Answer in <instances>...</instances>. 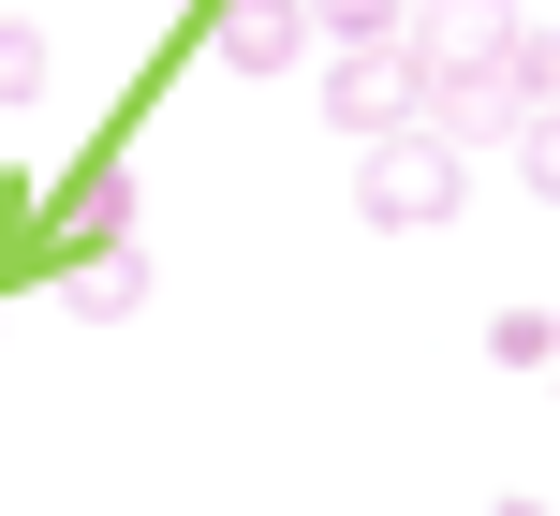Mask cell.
<instances>
[{"label": "cell", "instance_id": "8992f818", "mask_svg": "<svg viewBox=\"0 0 560 516\" xmlns=\"http://www.w3.org/2000/svg\"><path fill=\"white\" fill-rule=\"evenodd\" d=\"M45 89H59V59H45V30H15V15H0V104H45Z\"/></svg>", "mask_w": 560, "mask_h": 516}, {"label": "cell", "instance_id": "3957f363", "mask_svg": "<svg viewBox=\"0 0 560 516\" xmlns=\"http://www.w3.org/2000/svg\"><path fill=\"white\" fill-rule=\"evenodd\" d=\"M325 118H339L354 148L428 133V74H413V45H325Z\"/></svg>", "mask_w": 560, "mask_h": 516}, {"label": "cell", "instance_id": "30bf717a", "mask_svg": "<svg viewBox=\"0 0 560 516\" xmlns=\"http://www.w3.org/2000/svg\"><path fill=\"white\" fill-rule=\"evenodd\" d=\"M516 192L560 207V118H532V133H516Z\"/></svg>", "mask_w": 560, "mask_h": 516}, {"label": "cell", "instance_id": "8fae6325", "mask_svg": "<svg viewBox=\"0 0 560 516\" xmlns=\"http://www.w3.org/2000/svg\"><path fill=\"white\" fill-rule=\"evenodd\" d=\"M487 516H546V502H487Z\"/></svg>", "mask_w": 560, "mask_h": 516}, {"label": "cell", "instance_id": "ba28073f", "mask_svg": "<svg viewBox=\"0 0 560 516\" xmlns=\"http://www.w3.org/2000/svg\"><path fill=\"white\" fill-rule=\"evenodd\" d=\"M532 118H560V30L516 45V133H532Z\"/></svg>", "mask_w": 560, "mask_h": 516}, {"label": "cell", "instance_id": "6da1fadb", "mask_svg": "<svg viewBox=\"0 0 560 516\" xmlns=\"http://www.w3.org/2000/svg\"><path fill=\"white\" fill-rule=\"evenodd\" d=\"M516 45H532L516 0H413L428 118H443V133H516Z\"/></svg>", "mask_w": 560, "mask_h": 516}, {"label": "cell", "instance_id": "7c38bea8", "mask_svg": "<svg viewBox=\"0 0 560 516\" xmlns=\"http://www.w3.org/2000/svg\"><path fill=\"white\" fill-rule=\"evenodd\" d=\"M192 15H236V0H192Z\"/></svg>", "mask_w": 560, "mask_h": 516}, {"label": "cell", "instance_id": "277c9868", "mask_svg": "<svg viewBox=\"0 0 560 516\" xmlns=\"http://www.w3.org/2000/svg\"><path fill=\"white\" fill-rule=\"evenodd\" d=\"M310 30H325V0H236V15H207V45H222V74H295Z\"/></svg>", "mask_w": 560, "mask_h": 516}, {"label": "cell", "instance_id": "7a4b0ae2", "mask_svg": "<svg viewBox=\"0 0 560 516\" xmlns=\"http://www.w3.org/2000/svg\"><path fill=\"white\" fill-rule=\"evenodd\" d=\"M457 192H472V148H457L443 118L398 133V148H354V222H369V236H443Z\"/></svg>", "mask_w": 560, "mask_h": 516}, {"label": "cell", "instance_id": "5b68a950", "mask_svg": "<svg viewBox=\"0 0 560 516\" xmlns=\"http://www.w3.org/2000/svg\"><path fill=\"white\" fill-rule=\"evenodd\" d=\"M59 310H74V325H133L148 310V251H74V266H59Z\"/></svg>", "mask_w": 560, "mask_h": 516}, {"label": "cell", "instance_id": "52a82bcc", "mask_svg": "<svg viewBox=\"0 0 560 516\" xmlns=\"http://www.w3.org/2000/svg\"><path fill=\"white\" fill-rule=\"evenodd\" d=\"M325 45H413V0H325Z\"/></svg>", "mask_w": 560, "mask_h": 516}, {"label": "cell", "instance_id": "9c48e42d", "mask_svg": "<svg viewBox=\"0 0 560 516\" xmlns=\"http://www.w3.org/2000/svg\"><path fill=\"white\" fill-rule=\"evenodd\" d=\"M487 354H502V370H546V354H560V310H502V325H487Z\"/></svg>", "mask_w": 560, "mask_h": 516}]
</instances>
